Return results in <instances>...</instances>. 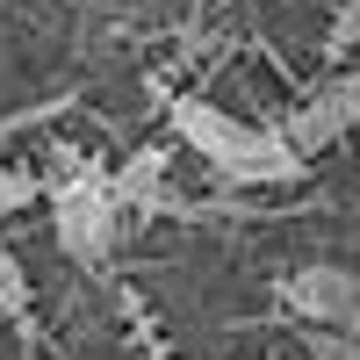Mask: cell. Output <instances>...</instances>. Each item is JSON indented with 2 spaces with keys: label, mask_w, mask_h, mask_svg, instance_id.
<instances>
[{
  "label": "cell",
  "mask_w": 360,
  "mask_h": 360,
  "mask_svg": "<svg viewBox=\"0 0 360 360\" xmlns=\"http://www.w3.org/2000/svg\"><path fill=\"white\" fill-rule=\"evenodd\" d=\"M166 123H173V137L188 144L195 159H209L224 180H238V188H288V180H303V166H310L281 130L238 123L231 108L195 101V94H166Z\"/></svg>",
  "instance_id": "obj_1"
},
{
  "label": "cell",
  "mask_w": 360,
  "mask_h": 360,
  "mask_svg": "<svg viewBox=\"0 0 360 360\" xmlns=\"http://www.w3.org/2000/svg\"><path fill=\"white\" fill-rule=\"evenodd\" d=\"M115 224H123V202L108 188V166H72L51 195V231H58V252L79 259V266H101L115 252Z\"/></svg>",
  "instance_id": "obj_2"
},
{
  "label": "cell",
  "mask_w": 360,
  "mask_h": 360,
  "mask_svg": "<svg viewBox=\"0 0 360 360\" xmlns=\"http://www.w3.org/2000/svg\"><path fill=\"white\" fill-rule=\"evenodd\" d=\"M274 303L303 324H360V274L353 266H295V274H274Z\"/></svg>",
  "instance_id": "obj_3"
},
{
  "label": "cell",
  "mask_w": 360,
  "mask_h": 360,
  "mask_svg": "<svg viewBox=\"0 0 360 360\" xmlns=\"http://www.w3.org/2000/svg\"><path fill=\"white\" fill-rule=\"evenodd\" d=\"M108 188H115L123 209H173V195H166V152H159V144L130 152L123 166L108 173Z\"/></svg>",
  "instance_id": "obj_4"
},
{
  "label": "cell",
  "mask_w": 360,
  "mask_h": 360,
  "mask_svg": "<svg viewBox=\"0 0 360 360\" xmlns=\"http://www.w3.org/2000/svg\"><path fill=\"white\" fill-rule=\"evenodd\" d=\"M346 130H353V123H346V108H339V94H332V86H324V94H310V101L281 123V137H288L303 159H310V152H324V144H332V137H346Z\"/></svg>",
  "instance_id": "obj_5"
},
{
  "label": "cell",
  "mask_w": 360,
  "mask_h": 360,
  "mask_svg": "<svg viewBox=\"0 0 360 360\" xmlns=\"http://www.w3.org/2000/svg\"><path fill=\"white\" fill-rule=\"evenodd\" d=\"M0 310H8V317L29 310V274H22V259L8 252V238H0Z\"/></svg>",
  "instance_id": "obj_6"
},
{
  "label": "cell",
  "mask_w": 360,
  "mask_h": 360,
  "mask_svg": "<svg viewBox=\"0 0 360 360\" xmlns=\"http://www.w3.org/2000/svg\"><path fill=\"white\" fill-rule=\"evenodd\" d=\"M29 202H37V173H22V166L0 159V217H15V209H29Z\"/></svg>",
  "instance_id": "obj_7"
},
{
  "label": "cell",
  "mask_w": 360,
  "mask_h": 360,
  "mask_svg": "<svg viewBox=\"0 0 360 360\" xmlns=\"http://www.w3.org/2000/svg\"><path fill=\"white\" fill-rule=\"evenodd\" d=\"M332 94H339V108H346V123H360V72H353V79H332Z\"/></svg>",
  "instance_id": "obj_8"
},
{
  "label": "cell",
  "mask_w": 360,
  "mask_h": 360,
  "mask_svg": "<svg viewBox=\"0 0 360 360\" xmlns=\"http://www.w3.org/2000/svg\"><path fill=\"white\" fill-rule=\"evenodd\" d=\"M353 29H360V8H353Z\"/></svg>",
  "instance_id": "obj_9"
}]
</instances>
